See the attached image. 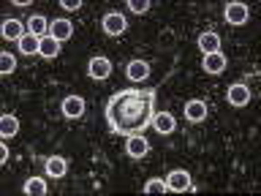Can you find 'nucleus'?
I'll use <instances>...</instances> for the list:
<instances>
[{"label": "nucleus", "instance_id": "obj_14", "mask_svg": "<svg viewBox=\"0 0 261 196\" xmlns=\"http://www.w3.org/2000/svg\"><path fill=\"white\" fill-rule=\"evenodd\" d=\"M44 166H46V175L55 177V180H60V177L68 175V158H63V155H49Z\"/></svg>", "mask_w": 261, "mask_h": 196}, {"label": "nucleus", "instance_id": "obj_16", "mask_svg": "<svg viewBox=\"0 0 261 196\" xmlns=\"http://www.w3.org/2000/svg\"><path fill=\"white\" fill-rule=\"evenodd\" d=\"M0 33H3V38H6V41H19L24 33H28V24H22L19 19L8 16V19L3 22V30H0Z\"/></svg>", "mask_w": 261, "mask_h": 196}, {"label": "nucleus", "instance_id": "obj_11", "mask_svg": "<svg viewBox=\"0 0 261 196\" xmlns=\"http://www.w3.org/2000/svg\"><path fill=\"white\" fill-rule=\"evenodd\" d=\"M49 36H52L55 41H60V44H65V41L73 36V24L65 19V16H60V19H52V24H49Z\"/></svg>", "mask_w": 261, "mask_h": 196}, {"label": "nucleus", "instance_id": "obj_5", "mask_svg": "<svg viewBox=\"0 0 261 196\" xmlns=\"http://www.w3.org/2000/svg\"><path fill=\"white\" fill-rule=\"evenodd\" d=\"M166 188L171 193H185V191H196V185H193V180H191V175L188 172H182V169H174L171 175L166 177Z\"/></svg>", "mask_w": 261, "mask_h": 196}, {"label": "nucleus", "instance_id": "obj_4", "mask_svg": "<svg viewBox=\"0 0 261 196\" xmlns=\"http://www.w3.org/2000/svg\"><path fill=\"white\" fill-rule=\"evenodd\" d=\"M128 28V19H125V14H120V11H109V14H103V19H101V30L106 33V36H122Z\"/></svg>", "mask_w": 261, "mask_h": 196}, {"label": "nucleus", "instance_id": "obj_3", "mask_svg": "<svg viewBox=\"0 0 261 196\" xmlns=\"http://www.w3.org/2000/svg\"><path fill=\"white\" fill-rule=\"evenodd\" d=\"M223 16H226V22H228V24L240 28V24H245V22L250 19V8L245 6V3H240V0H231V3H226Z\"/></svg>", "mask_w": 261, "mask_h": 196}, {"label": "nucleus", "instance_id": "obj_12", "mask_svg": "<svg viewBox=\"0 0 261 196\" xmlns=\"http://www.w3.org/2000/svg\"><path fill=\"white\" fill-rule=\"evenodd\" d=\"M152 128L158 131L161 136L174 134V131H177V120H174V114H169V112H155V117H152Z\"/></svg>", "mask_w": 261, "mask_h": 196}, {"label": "nucleus", "instance_id": "obj_15", "mask_svg": "<svg viewBox=\"0 0 261 196\" xmlns=\"http://www.w3.org/2000/svg\"><path fill=\"white\" fill-rule=\"evenodd\" d=\"M125 77H128V82H144L150 77V63L147 60H130L125 65Z\"/></svg>", "mask_w": 261, "mask_h": 196}, {"label": "nucleus", "instance_id": "obj_9", "mask_svg": "<svg viewBox=\"0 0 261 196\" xmlns=\"http://www.w3.org/2000/svg\"><path fill=\"white\" fill-rule=\"evenodd\" d=\"M226 65H228V57H226L223 52L204 55V60H201V68H204V74H212V77L223 74V71H226Z\"/></svg>", "mask_w": 261, "mask_h": 196}, {"label": "nucleus", "instance_id": "obj_7", "mask_svg": "<svg viewBox=\"0 0 261 196\" xmlns=\"http://www.w3.org/2000/svg\"><path fill=\"white\" fill-rule=\"evenodd\" d=\"M196 46H199L201 55H215L220 52V46H223V41H220V36L215 30H204L199 38H196Z\"/></svg>", "mask_w": 261, "mask_h": 196}, {"label": "nucleus", "instance_id": "obj_19", "mask_svg": "<svg viewBox=\"0 0 261 196\" xmlns=\"http://www.w3.org/2000/svg\"><path fill=\"white\" fill-rule=\"evenodd\" d=\"M16 134H19V120H16V114H3V117H0V136L11 139Z\"/></svg>", "mask_w": 261, "mask_h": 196}, {"label": "nucleus", "instance_id": "obj_18", "mask_svg": "<svg viewBox=\"0 0 261 196\" xmlns=\"http://www.w3.org/2000/svg\"><path fill=\"white\" fill-rule=\"evenodd\" d=\"M22 191L28 196H46L49 193V185L44 183V177H28L22 185Z\"/></svg>", "mask_w": 261, "mask_h": 196}, {"label": "nucleus", "instance_id": "obj_23", "mask_svg": "<svg viewBox=\"0 0 261 196\" xmlns=\"http://www.w3.org/2000/svg\"><path fill=\"white\" fill-rule=\"evenodd\" d=\"M14 68H16V57L11 52H0V74L8 77V74H14Z\"/></svg>", "mask_w": 261, "mask_h": 196}, {"label": "nucleus", "instance_id": "obj_21", "mask_svg": "<svg viewBox=\"0 0 261 196\" xmlns=\"http://www.w3.org/2000/svg\"><path fill=\"white\" fill-rule=\"evenodd\" d=\"M41 57H46V60H52V57L60 55V41H55L52 36H44L41 38V49H38Z\"/></svg>", "mask_w": 261, "mask_h": 196}, {"label": "nucleus", "instance_id": "obj_1", "mask_svg": "<svg viewBox=\"0 0 261 196\" xmlns=\"http://www.w3.org/2000/svg\"><path fill=\"white\" fill-rule=\"evenodd\" d=\"M155 104H158V90L155 87L117 90L103 106V120H106L112 134L128 139V136L142 134L144 128L152 126Z\"/></svg>", "mask_w": 261, "mask_h": 196}, {"label": "nucleus", "instance_id": "obj_10", "mask_svg": "<svg viewBox=\"0 0 261 196\" xmlns=\"http://www.w3.org/2000/svg\"><path fill=\"white\" fill-rule=\"evenodd\" d=\"M226 101L231 104V106H248L250 104V87L234 82V85L226 90Z\"/></svg>", "mask_w": 261, "mask_h": 196}, {"label": "nucleus", "instance_id": "obj_24", "mask_svg": "<svg viewBox=\"0 0 261 196\" xmlns=\"http://www.w3.org/2000/svg\"><path fill=\"white\" fill-rule=\"evenodd\" d=\"M128 8H130V14L142 16L150 11V0H128Z\"/></svg>", "mask_w": 261, "mask_h": 196}, {"label": "nucleus", "instance_id": "obj_8", "mask_svg": "<svg viewBox=\"0 0 261 196\" xmlns=\"http://www.w3.org/2000/svg\"><path fill=\"white\" fill-rule=\"evenodd\" d=\"M185 120L188 122H193V126H196V122H204V120H207V104H204L201 101V98H191V101H188L185 104Z\"/></svg>", "mask_w": 261, "mask_h": 196}, {"label": "nucleus", "instance_id": "obj_13", "mask_svg": "<svg viewBox=\"0 0 261 196\" xmlns=\"http://www.w3.org/2000/svg\"><path fill=\"white\" fill-rule=\"evenodd\" d=\"M125 153L130 158H144V155L150 153V142H147L142 134H134V136H128V142H125Z\"/></svg>", "mask_w": 261, "mask_h": 196}, {"label": "nucleus", "instance_id": "obj_22", "mask_svg": "<svg viewBox=\"0 0 261 196\" xmlns=\"http://www.w3.org/2000/svg\"><path fill=\"white\" fill-rule=\"evenodd\" d=\"M142 191L144 193H169V188H166V180L152 177V180H147V183L142 185Z\"/></svg>", "mask_w": 261, "mask_h": 196}, {"label": "nucleus", "instance_id": "obj_26", "mask_svg": "<svg viewBox=\"0 0 261 196\" xmlns=\"http://www.w3.org/2000/svg\"><path fill=\"white\" fill-rule=\"evenodd\" d=\"M8 155H11V153H8V144L0 142V163H8Z\"/></svg>", "mask_w": 261, "mask_h": 196}, {"label": "nucleus", "instance_id": "obj_17", "mask_svg": "<svg viewBox=\"0 0 261 196\" xmlns=\"http://www.w3.org/2000/svg\"><path fill=\"white\" fill-rule=\"evenodd\" d=\"M49 22L46 16H41V14H33L30 19H28V33L30 36H36V38H44V36H49Z\"/></svg>", "mask_w": 261, "mask_h": 196}, {"label": "nucleus", "instance_id": "obj_6", "mask_svg": "<svg viewBox=\"0 0 261 196\" xmlns=\"http://www.w3.org/2000/svg\"><path fill=\"white\" fill-rule=\"evenodd\" d=\"M60 112L65 120H79L85 114V98L82 95H65L60 104Z\"/></svg>", "mask_w": 261, "mask_h": 196}, {"label": "nucleus", "instance_id": "obj_2", "mask_svg": "<svg viewBox=\"0 0 261 196\" xmlns=\"http://www.w3.org/2000/svg\"><path fill=\"white\" fill-rule=\"evenodd\" d=\"M112 71H114V65H112L109 57H103V55L90 57V63H87V77H90V79L103 82V79H109V77H112Z\"/></svg>", "mask_w": 261, "mask_h": 196}, {"label": "nucleus", "instance_id": "obj_25", "mask_svg": "<svg viewBox=\"0 0 261 196\" xmlns=\"http://www.w3.org/2000/svg\"><path fill=\"white\" fill-rule=\"evenodd\" d=\"M60 8H63V11H79L82 0H60Z\"/></svg>", "mask_w": 261, "mask_h": 196}, {"label": "nucleus", "instance_id": "obj_20", "mask_svg": "<svg viewBox=\"0 0 261 196\" xmlns=\"http://www.w3.org/2000/svg\"><path fill=\"white\" fill-rule=\"evenodd\" d=\"M16 46H19V55H38L41 49V38L30 36V33H24V36L16 41Z\"/></svg>", "mask_w": 261, "mask_h": 196}]
</instances>
